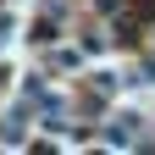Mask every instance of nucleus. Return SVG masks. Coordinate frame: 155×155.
<instances>
[{
    "label": "nucleus",
    "instance_id": "1",
    "mask_svg": "<svg viewBox=\"0 0 155 155\" xmlns=\"http://www.w3.org/2000/svg\"><path fill=\"white\" fill-rule=\"evenodd\" d=\"M133 127L139 122H111V144H133Z\"/></svg>",
    "mask_w": 155,
    "mask_h": 155
}]
</instances>
